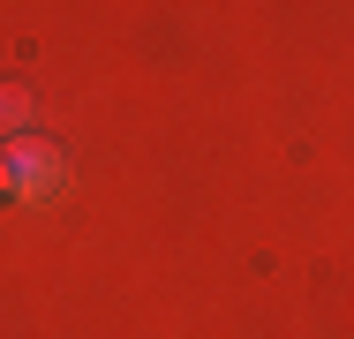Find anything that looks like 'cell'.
<instances>
[{
	"instance_id": "obj_1",
	"label": "cell",
	"mask_w": 354,
	"mask_h": 339,
	"mask_svg": "<svg viewBox=\"0 0 354 339\" xmlns=\"http://www.w3.org/2000/svg\"><path fill=\"white\" fill-rule=\"evenodd\" d=\"M8 151V181H15V203H53L68 189V166H61V151H46V143H0Z\"/></svg>"
},
{
	"instance_id": "obj_2",
	"label": "cell",
	"mask_w": 354,
	"mask_h": 339,
	"mask_svg": "<svg viewBox=\"0 0 354 339\" xmlns=\"http://www.w3.org/2000/svg\"><path fill=\"white\" fill-rule=\"evenodd\" d=\"M23 121H30V98H23V91H0V143L23 129Z\"/></svg>"
},
{
	"instance_id": "obj_3",
	"label": "cell",
	"mask_w": 354,
	"mask_h": 339,
	"mask_svg": "<svg viewBox=\"0 0 354 339\" xmlns=\"http://www.w3.org/2000/svg\"><path fill=\"white\" fill-rule=\"evenodd\" d=\"M0 203H15V181H8V151H0Z\"/></svg>"
}]
</instances>
